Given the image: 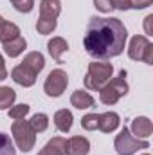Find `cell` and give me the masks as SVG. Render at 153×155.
I'll return each mask as SVG.
<instances>
[{"label":"cell","instance_id":"6da1fadb","mask_svg":"<svg viewBox=\"0 0 153 155\" xmlns=\"http://www.w3.org/2000/svg\"><path fill=\"white\" fill-rule=\"evenodd\" d=\"M128 31L119 18H101L94 16L88 22L83 47L85 51L97 60H108L119 56L124 51Z\"/></svg>","mask_w":153,"mask_h":155},{"label":"cell","instance_id":"7a4b0ae2","mask_svg":"<svg viewBox=\"0 0 153 155\" xmlns=\"http://www.w3.org/2000/svg\"><path fill=\"white\" fill-rule=\"evenodd\" d=\"M61 13L60 0H41L40 2V18L36 22V29L40 35H50L56 29V18Z\"/></svg>","mask_w":153,"mask_h":155},{"label":"cell","instance_id":"3957f363","mask_svg":"<svg viewBox=\"0 0 153 155\" xmlns=\"http://www.w3.org/2000/svg\"><path fill=\"white\" fill-rule=\"evenodd\" d=\"M114 74V67L112 63H101V61H94L88 65V72L85 76V87L88 90H96L99 92Z\"/></svg>","mask_w":153,"mask_h":155},{"label":"cell","instance_id":"277c9868","mask_svg":"<svg viewBox=\"0 0 153 155\" xmlns=\"http://www.w3.org/2000/svg\"><path fill=\"white\" fill-rule=\"evenodd\" d=\"M128 94V83H126V71H121L119 76L110 79L101 90H99V96H101V103L103 105H108L112 107L115 105L121 97H124Z\"/></svg>","mask_w":153,"mask_h":155},{"label":"cell","instance_id":"5b68a950","mask_svg":"<svg viewBox=\"0 0 153 155\" xmlns=\"http://www.w3.org/2000/svg\"><path fill=\"white\" fill-rule=\"evenodd\" d=\"M11 134H13V137H15L16 146H18L22 152L27 153V152H31V150L34 148L36 132H34V128L31 126V123L25 121V117H24V119H16V121L13 123Z\"/></svg>","mask_w":153,"mask_h":155},{"label":"cell","instance_id":"8992f818","mask_svg":"<svg viewBox=\"0 0 153 155\" xmlns=\"http://www.w3.org/2000/svg\"><path fill=\"white\" fill-rule=\"evenodd\" d=\"M115 150L119 155H133L137 150H146L150 146V143L146 139H137L135 135H132V132L124 126L119 135L115 137V143H114Z\"/></svg>","mask_w":153,"mask_h":155},{"label":"cell","instance_id":"52a82bcc","mask_svg":"<svg viewBox=\"0 0 153 155\" xmlns=\"http://www.w3.org/2000/svg\"><path fill=\"white\" fill-rule=\"evenodd\" d=\"M128 56L135 61H144L148 65L153 63V43L148 40V36H133L128 47Z\"/></svg>","mask_w":153,"mask_h":155},{"label":"cell","instance_id":"ba28073f","mask_svg":"<svg viewBox=\"0 0 153 155\" xmlns=\"http://www.w3.org/2000/svg\"><path fill=\"white\" fill-rule=\"evenodd\" d=\"M67 85H69V76H67V72H65L63 69H54V71L47 76V79H45L43 90H45V94H47L49 97H60V96L65 92Z\"/></svg>","mask_w":153,"mask_h":155},{"label":"cell","instance_id":"9c48e42d","mask_svg":"<svg viewBox=\"0 0 153 155\" xmlns=\"http://www.w3.org/2000/svg\"><path fill=\"white\" fill-rule=\"evenodd\" d=\"M36 76H38V74H36L33 69H29L27 65H24V63L16 65V67L11 71L13 81L18 83V85H22V87H33V85L36 83Z\"/></svg>","mask_w":153,"mask_h":155},{"label":"cell","instance_id":"30bf717a","mask_svg":"<svg viewBox=\"0 0 153 155\" xmlns=\"http://www.w3.org/2000/svg\"><path fill=\"white\" fill-rule=\"evenodd\" d=\"M90 143L86 137L74 135L69 141H65V155H88Z\"/></svg>","mask_w":153,"mask_h":155},{"label":"cell","instance_id":"8fae6325","mask_svg":"<svg viewBox=\"0 0 153 155\" xmlns=\"http://www.w3.org/2000/svg\"><path fill=\"white\" fill-rule=\"evenodd\" d=\"M132 132L137 139H148L153 132V124L148 117H135L132 121Z\"/></svg>","mask_w":153,"mask_h":155},{"label":"cell","instance_id":"7c38bea8","mask_svg":"<svg viewBox=\"0 0 153 155\" xmlns=\"http://www.w3.org/2000/svg\"><path fill=\"white\" fill-rule=\"evenodd\" d=\"M47 49H49V54L58 63H61V56L69 51V43H67V40L61 38V36H54V38L47 43Z\"/></svg>","mask_w":153,"mask_h":155},{"label":"cell","instance_id":"4fadbf2b","mask_svg":"<svg viewBox=\"0 0 153 155\" xmlns=\"http://www.w3.org/2000/svg\"><path fill=\"white\" fill-rule=\"evenodd\" d=\"M121 124V119L115 112H105V114H99V124H97V130L105 132V134H110L117 130V126Z\"/></svg>","mask_w":153,"mask_h":155},{"label":"cell","instance_id":"5bb4252c","mask_svg":"<svg viewBox=\"0 0 153 155\" xmlns=\"http://www.w3.org/2000/svg\"><path fill=\"white\" fill-rule=\"evenodd\" d=\"M65 141L63 137H52L41 150L38 155H65Z\"/></svg>","mask_w":153,"mask_h":155},{"label":"cell","instance_id":"9a60e30c","mask_svg":"<svg viewBox=\"0 0 153 155\" xmlns=\"http://www.w3.org/2000/svg\"><path fill=\"white\" fill-rule=\"evenodd\" d=\"M72 121H74L72 112L67 110V108H61V110H58V112L54 114V124H56V128H58L60 132H63V134H67V132L72 128Z\"/></svg>","mask_w":153,"mask_h":155},{"label":"cell","instance_id":"2e32d148","mask_svg":"<svg viewBox=\"0 0 153 155\" xmlns=\"http://www.w3.org/2000/svg\"><path fill=\"white\" fill-rule=\"evenodd\" d=\"M70 103H72V107H76L77 110H85V108H92L94 107V97L88 94V92H85V90H76L72 96H70Z\"/></svg>","mask_w":153,"mask_h":155},{"label":"cell","instance_id":"e0dca14e","mask_svg":"<svg viewBox=\"0 0 153 155\" xmlns=\"http://www.w3.org/2000/svg\"><path fill=\"white\" fill-rule=\"evenodd\" d=\"M2 45H4V51H5V54H7L9 58H16V56H20V54L25 51L27 41H25V38L18 36V38L9 40V41H5V43H2Z\"/></svg>","mask_w":153,"mask_h":155},{"label":"cell","instance_id":"ac0fdd59","mask_svg":"<svg viewBox=\"0 0 153 155\" xmlns=\"http://www.w3.org/2000/svg\"><path fill=\"white\" fill-rule=\"evenodd\" d=\"M24 65H27L29 69H33L36 74H40L41 71H43V67H45V58H43V54L38 52V51H34V52H29L25 58H24V61H22Z\"/></svg>","mask_w":153,"mask_h":155},{"label":"cell","instance_id":"d6986e66","mask_svg":"<svg viewBox=\"0 0 153 155\" xmlns=\"http://www.w3.org/2000/svg\"><path fill=\"white\" fill-rule=\"evenodd\" d=\"M151 0H114V9L126 11V9H144L150 7Z\"/></svg>","mask_w":153,"mask_h":155},{"label":"cell","instance_id":"ffe728a7","mask_svg":"<svg viewBox=\"0 0 153 155\" xmlns=\"http://www.w3.org/2000/svg\"><path fill=\"white\" fill-rule=\"evenodd\" d=\"M18 36H20V29H18V25L13 24V22L4 20V24L0 25V41L5 43V41L15 40V38H18Z\"/></svg>","mask_w":153,"mask_h":155},{"label":"cell","instance_id":"44dd1931","mask_svg":"<svg viewBox=\"0 0 153 155\" xmlns=\"http://www.w3.org/2000/svg\"><path fill=\"white\" fill-rule=\"evenodd\" d=\"M15 99H16V92L11 87H0V110L13 107Z\"/></svg>","mask_w":153,"mask_h":155},{"label":"cell","instance_id":"7402d4cb","mask_svg":"<svg viewBox=\"0 0 153 155\" xmlns=\"http://www.w3.org/2000/svg\"><path fill=\"white\" fill-rule=\"evenodd\" d=\"M31 126L34 128V132L38 134V132H45L47 128H49V117L45 116V114H34V116L31 117Z\"/></svg>","mask_w":153,"mask_h":155},{"label":"cell","instance_id":"603a6c76","mask_svg":"<svg viewBox=\"0 0 153 155\" xmlns=\"http://www.w3.org/2000/svg\"><path fill=\"white\" fill-rule=\"evenodd\" d=\"M0 155H16V150L13 146V141L9 135L0 132Z\"/></svg>","mask_w":153,"mask_h":155},{"label":"cell","instance_id":"cb8c5ba5","mask_svg":"<svg viewBox=\"0 0 153 155\" xmlns=\"http://www.w3.org/2000/svg\"><path fill=\"white\" fill-rule=\"evenodd\" d=\"M97 124H99V114H86L81 119V126L88 132L97 130Z\"/></svg>","mask_w":153,"mask_h":155},{"label":"cell","instance_id":"d4e9b609","mask_svg":"<svg viewBox=\"0 0 153 155\" xmlns=\"http://www.w3.org/2000/svg\"><path fill=\"white\" fill-rule=\"evenodd\" d=\"M29 110H31V107L29 105H25V103H22V105H16V107H13V108H9V117L11 119H24V117L29 114Z\"/></svg>","mask_w":153,"mask_h":155},{"label":"cell","instance_id":"484cf974","mask_svg":"<svg viewBox=\"0 0 153 155\" xmlns=\"http://www.w3.org/2000/svg\"><path fill=\"white\" fill-rule=\"evenodd\" d=\"M15 9L20 11V13H31L33 7H34V0H11Z\"/></svg>","mask_w":153,"mask_h":155},{"label":"cell","instance_id":"4316f807","mask_svg":"<svg viewBox=\"0 0 153 155\" xmlns=\"http://www.w3.org/2000/svg\"><path fill=\"white\" fill-rule=\"evenodd\" d=\"M94 5L101 13H110L114 11V0H94Z\"/></svg>","mask_w":153,"mask_h":155},{"label":"cell","instance_id":"83f0119b","mask_svg":"<svg viewBox=\"0 0 153 155\" xmlns=\"http://www.w3.org/2000/svg\"><path fill=\"white\" fill-rule=\"evenodd\" d=\"M151 22H153V15H148V16L144 18V29H146V35H153Z\"/></svg>","mask_w":153,"mask_h":155},{"label":"cell","instance_id":"f1b7e54d","mask_svg":"<svg viewBox=\"0 0 153 155\" xmlns=\"http://www.w3.org/2000/svg\"><path fill=\"white\" fill-rule=\"evenodd\" d=\"M7 78V69H5V63H4V58L0 54V81Z\"/></svg>","mask_w":153,"mask_h":155},{"label":"cell","instance_id":"f546056e","mask_svg":"<svg viewBox=\"0 0 153 155\" xmlns=\"http://www.w3.org/2000/svg\"><path fill=\"white\" fill-rule=\"evenodd\" d=\"M2 24H4V18H2V16H0V25H2Z\"/></svg>","mask_w":153,"mask_h":155},{"label":"cell","instance_id":"4dcf8cb0","mask_svg":"<svg viewBox=\"0 0 153 155\" xmlns=\"http://www.w3.org/2000/svg\"><path fill=\"white\" fill-rule=\"evenodd\" d=\"M142 155H150V153H142Z\"/></svg>","mask_w":153,"mask_h":155}]
</instances>
